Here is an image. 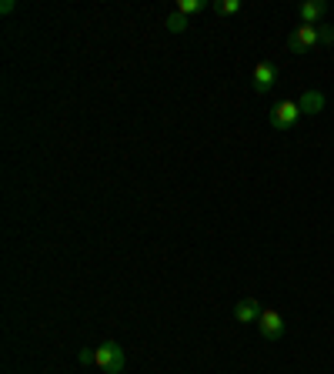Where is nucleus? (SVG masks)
Returning <instances> with one entry per match:
<instances>
[{
  "label": "nucleus",
  "mask_w": 334,
  "mask_h": 374,
  "mask_svg": "<svg viewBox=\"0 0 334 374\" xmlns=\"http://www.w3.org/2000/svg\"><path fill=\"white\" fill-rule=\"evenodd\" d=\"M274 84H278V67L271 64V61H261V64L254 67V91L268 94Z\"/></svg>",
  "instance_id": "39448f33"
},
{
  "label": "nucleus",
  "mask_w": 334,
  "mask_h": 374,
  "mask_svg": "<svg viewBox=\"0 0 334 374\" xmlns=\"http://www.w3.org/2000/svg\"><path fill=\"white\" fill-rule=\"evenodd\" d=\"M297 107H301V114H321L324 111V94L321 91H304L297 97Z\"/></svg>",
  "instance_id": "0eeeda50"
},
{
  "label": "nucleus",
  "mask_w": 334,
  "mask_h": 374,
  "mask_svg": "<svg viewBox=\"0 0 334 374\" xmlns=\"http://www.w3.org/2000/svg\"><path fill=\"white\" fill-rule=\"evenodd\" d=\"M13 7H17L13 0H4V4H0V13H13Z\"/></svg>",
  "instance_id": "ddd939ff"
},
{
  "label": "nucleus",
  "mask_w": 334,
  "mask_h": 374,
  "mask_svg": "<svg viewBox=\"0 0 334 374\" xmlns=\"http://www.w3.org/2000/svg\"><path fill=\"white\" fill-rule=\"evenodd\" d=\"M301 120V107L297 101H281L271 107V127L274 130H291Z\"/></svg>",
  "instance_id": "7ed1b4c3"
},
{
  "label": "nucleus",
  "mask_w": 334,
  "mask_h": 374,
  "mask_svg": "<svg viewBox=\"0 0 334 374\" xmlns=\"http://www.w3.org/2000/svg\"><path fill=\"white\" fill-rule=\"evenodd\" d=\"M257 318H261V304H257L254 297H241V301L234 304V321L257 324Z\"/></svg>",
  "instance_id": "423d86ee"
},
{
  "label": "nucleus",
  "mask_w": 334,
  "mask_h": 374,
  "mask_svg": "<svg viewBox=\"0 0 334 374\" xmlns=\"http://www.w3.org/2000/svg\"><path fill=\"white\" fill-rule=\"evenodd\" d=\"M257 328H261V337H268V341H278L284 335V318L278 311H261V318H257Z\"/></svg>",
  "instance_id": "20e7f679"
},
{
  "label": "nucleus",
  "mask_w": 334,
  "mask_h": 374,
  "mask_svg": "<svg viewBox=\"0 0 334 374\" xmlns=\"http://www.w3.org/2000/svg\"><path fill=\"white\" fill-rule=\"evenodd\" d=\"M204 7H207L204 0H178V13H184V17H187V13L204 11Z\"/></svg>",
  "instance_id": "9d476101"
},
{
  "label": "nucleus",
  "mask_w": 334,
  "mask_h": 374,
  "mask_svg": "<svg viewBox=\"0 0 334 374\" xmlns=\"http://www.w3.org/2000/svg\"><path fill=\"white\" fill-rule=\"evenodd\" d=\"M324 11H328V4H324V0H308V4H301V24H314V27H318V20L324 17Z\"/></svg>",
  "instance_id": "6e6552de"
},
{
  "label": "nucleus",
  "mask_w": 334,
  "mask_h": 374,
  "mask_svg": "<svg viewBox=\"0 0 334 374\" xmlns=\"http://www.w3.org/2000/svg\"><path fill=\"white\" fill-rule=\"evenodd\" d=\"M321 30V44H334V27H318Z\"/></svg>",
  "instance_id": "f8f14e48"
},
{
  "label": "nucleus",
  "mask_w": 334,
  "mask_h": 374,
  "mask_svg": "<svg viewBox=\"0 0 334 374\" xmlns=\"http://www.w3.org/2000/svg\"><path fill=\"white\" fill-rule=\"evenodd\" d=\"M214 11H218V13H237V11H241V0H218V4H214Z\"/></svg>",
  "instance_id": "9b49d317"
},
{
  "label": "nucleus",
  "mask_w": 334,
  "mask_h": 374,
  "mask_svg": "<svg viewBox=\"0 0 334 374\" xmlns=\"http://www.w3.org/2000/svg\"><path fill=\"white\" fill-rule=\"evenodd\" d=\"M314 44H321V30L314 24H297L295 30H291V37H287V51L304 54V51H311Z\"/></svg>",
  "instance_id": "f03ea898"
},
{
  "label": "nucleus",
  "mask_w": 334,
  "mask_h": 374,
  "mask_svg": "<svg viewBox=\"0 0 334 374\" xmlns=\"http://www.w3.org/2000/svg\"><path fill=\"white\" fill-rule=\"evenodd\" d=\"M164 27L167 30H171V34H184V30H187V17H184V13H167V20H164Z\"/></svg>",
  "instance_id": "1a4fd4ad"
},
{
  "label": "nucleus",
  "mask_w": 334,
  "mask_h": 374,
  "mask_svg": "<svg viewBox=\"0 0 334 374\" xmlns=\"http://www.w3.org/2000/svg\"><path fill=\"white\" fill-rule=\"evenodd\" d=\"M94 364L107 374H120L128 368V358H124V348L117 341H104L101 348H94Z\"/></svg>",
  "instance_id": "f257e3e1"
}]
</instances>
